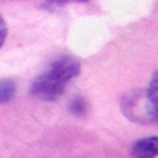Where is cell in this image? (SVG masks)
<instances>
[{
    "mask_svg": "<svg viewBox=\"0 0 158 158\" xmlns=\"http://www.w3.org/2000/svg\"><path fill=\"white\" fill-rule=\"evenodd\" d=\"M158 153V138H144L133 144L131 155L133 158H155Z\"/></svg>",
    "mask_w": 158,
    "mask_h": 158,
    "instance_id": "obj_2",
    "label": "cell"
},
{
    "mask_svg": "<svg viewBox=\"0 0 158 158\" xmlns=\"http://www.w3.org/2000/svg\"><path fill=\"white\" fill-rule=\"evenodd\" d=\"M84 109H85V103L82 101V100H74L73 101V104H71V111L74 112V114H82L84 112Z\"/></svg>",
    "mask_w": 158,
    "mask_h": 158,
    "instance_id": "obj_6",
    "label": "cell"
},
{
    "mask_svg": "<svg viewBox=\"0 0 158 158\" xmlns=\"http://www.w3.org/2000/svg\"><path fill=\"white\" fill-rule=\"evenodd\" d=\"M6 35H8V27H6V22L5 19L0 16V48L5 44V40H6Z\"/></svg>",
    "mask_w": 158,
    "mask_h": 158,
    "instance_id": "obj_5",
    "label": "cell"
},
{
    "mask_svg": "<svg viewBox=\"0 0 158 158\" xmlns=\"http://www.w3.org/2000/svg\"><path fill=\"white\" fill-rule=\"evenodd\" d=\"M16 85L11 79H3L0 81V103H6L15 97Z\"/></svg>",
    "mask_w": 158,
    "mask_h": 158,
    "instance_id": "obj_3",
    "label": "cell"
},
{
    "mask_svg": "<svg viewBox=\"0 0 158 158\" xmlns=\"http://www.w3.org/2000/svg\"><path fill=\"white\" fill-rule=\"evenodd\" d=\"M79 71H81V65L71 57H62L56 60L33 81L30 87L32 95L41 100H56L63 94L67 84L79 74Z\"/></svg>",
    "mask_w": 158,
    "mask_h": 158,
    "instance_id": "obj_1",
    "label": "cell"
},
{
    "mask_svg": "<svg viewBox=\"0 0 158 158\" xmlns=\"http://www.w3.org/2000/svg\"><path fill=\"white\" fill-rule=\"evenodd\" d=\"M71 2H87V0H46V3L43 6L44 8H59L62 5H67Z\"/></svg>",
    "mask_w": 158,
    "mask_h": 158,
    "instance_id": "obj_4",
    "label": "cell"
}]
</instances>
